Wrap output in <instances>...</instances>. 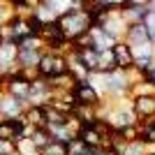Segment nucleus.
<instances>
[{
	"label": "nucleus",
	"instance_id": "30",
	"mask_svg": "<svg viewBox=\"0 0 155 155\" xmlns=\"http://www.w3.org/2000/svg\"><path fill=\"white\" fill-rule=\"evenodd\" d=\"M2 44H5V39H2V35H0V46H2Z\"/></svg>",
	"mask_w": 155,
	"mask_h": 155
},
{
	"label": "nucleus",
	"instance_id": "1",
	"mask_svg": "<svg viewBox=\"0 0 155 155\" xmlns=\"http://www.w3.org/2000/svg\"><path fill=\"white\" fill-rule=\"evenodd\" d=\"M58 26H60V30H63L65 37L70 39V42H74L77 37L91 32L93 21H91V16H88V12H86L84 7L72 5L67 12H63L58 16Z\"/></svg>",
	"mask_w": 155,
	"mask_h": 155
},
{
	"label": "nucleus",
	"instance_id": "21",
	"mask_svg": "<svg viewBox=\"0 0 155 155\" xmlns=\"http://www.w3.org/2000/svg\"><path fill=\"white\" fill-rule=\"evenodd\" d=\"M118 132H120V137H123V141H125V143L137 141V139H139V123H137V125H127V127L118 130Z\"/></svg>",
	"mask_w": 155,
	"mask_h": 155
},
{
	"label": "nucleus",
	"instance_id": "25",
	"mask_svg": "<svg viewBox=\"0 0 155 155\" xmlns=\"http://www.w3.org/2000/svg\"><path fill=\"white\" fill-rule=\"evenodd\" d=\"M143 26L148 28V35H150V42H153V46H155V12L150 9V14L146 16V21H143Z\"/></svg>",
	"mask_w": 155,
	"mask_h": 155
},
{
	"label": "nucleus",
	"instance_id": "13",
	"mask_svg": "<svg viewBox=\"0 0 155 155\" xmlns=\"http://www.w3.org/2000/svg\"><path fill=\"white\" fill-rule=\"evenodd\" d=\"M44 116H46V127H49V130L65 127V125H67V120H70V116H67V114L58 111L56 107H51V104H46V107H44Z\"/></svg>",
	"mask_w": 155,
	"mask_h": 155
},
{
	"label": "nucleus",
	"instance_id": "5",
	"mask_svg": "<svg viewBox=\"0 0 155 155\" xmlns=\"http://www.w3.org/2000/svg\"><path fill=\"white\" fill-rule=\"evenodd\" d=\"M97 28H102L107 35H111L118 42V39H123L125 30H127V21H125L123 12H109V14H104V19L97 23Z\"/></svg>",
	"mask_w": 155,
	"mask_h": 155
},
{
	"label": "nucleus",
	"instance_id": "3",
	"mask_svg": "<svg viewBox=\"0 0 155 155\" xmlns=\"http://www.w3.org/2000/svg\"><path fill=\"white\" fill-rule=\"evenodd\" d=\"M74 97H77V107H93V109H102L104 104V97L102 93L97 91V86L93 84L91 79H84V81H77L74 88H72Z\"/></svg>",
	"mask_w": 155,
	"mask_h": 155
},
{
	"label": "nucleus",
	"instance_id": "6",
	"mask_svg": "<svg viewBox=\"0 0 155 155\" xmlns=\"http://www.w3.org/2000/svg\"><path fill=\"white\" fill-rule=\"evenodd\" d=\"M130 107H132L139 123L155 118V95H132L130 97Z\"/></svg>",
	"mask_w": 155,
	"mask_h": 155
},
{
	"label": "nucleus",
	"instance_id": "18",
	"mask_svg": "<svg viewBox=\"0 0 155 155\" xmlns=\"http://www.w3.org/2000/svg\"><path fill=\"white\" fill-rule=\"evenodd\" d=\"M28 141L35 146V150H42L44 146H49V141H51V132H49V127H35L32 130V134L28 137Z\"/></svg>",
	"mask_w": 155,
	"mask_h": 155
},
{
	"label": "nucleus",
	"instance_id": "22",
	"mask_svg": "<svg viewBox=\"0 0 155 155\" xmlns=\"http://www.w3.org/2000/svg\"><path fill=\"white\" fill-rule=\"evenodd\" d=\"M104 9H109V12H123L125 7H127V0H97Z\"/></svg>",
	"mask_w": 155,
	"mask_h": 155
},
{
	"label": "nucleus",
	"instance_id": "29",
	"mask_svg": "<svg viewBox=\"0 0 155 155\" xmlns=\"http://www.w3.org/2000/svg\"><path fill=\"white\" fill-rule=\"evenodd\" d=\"M146 155H155V148H148V150H146Z\"/></svg>",
	"mask_w": 155,
	"mask_h": 155
},
{
	"label": "nucleus",
	"instance_id": "19",
	"mask_svg": "<svg viewBox=\"0 0 155 155\" xmlns=\"http://www.w3.org/2000/svg\"><path fill=\"white\" fill-rule=\"evenodd\" d=\"M39 155H67V143L63 141H49V146H44V148L39 150Z\"/></svg>",
	"mask_w": 155,
	"mask_h": 155
},
{
	"label": "nucleus",
	"instance_id": "20",
	"mask_svg": "<svg viewBox=\"0 0 155 155\" xmlns=\"http://www.w3.org/2000/svg\"><path fill=\"white\" fill-rule=\"evenodd\" d=\"M146 143H141L139 139L137 141H130V143H125L123 148H120V153L123 155H146Z\"/></svg>",
	"mask_w": 155,
	"mask_h": 155
},
{
	"label": "nucleus",
	"instance_id": "15",
	"mask_svg": "<svg viewBox=\"0 0 155 155\" xmlns=\"http://www.w3.org/2000/svg\"><path fill=\"white\" fill-rule=\"evenodd\" d=\"M148 14H150V7H141V5H127L123 9V16L127 23H143Z\"/></svg>",
	"mask_w": 155,
	"mask_h": 155
},
{
	"label": "nucleus",
	"instance_id": "16",
	"mask_svg": "<svg viewBox=\"0 0 155 155\" xmlns=\"http://www.w3.org/2000/svg\"><path fill=\"white\" fill-rule=\"evenodd\" d=\"M139 141L146 143V148H155V118L139 123Z\"/></svg>",
	"mask_w": 155,
	"mask_h": 155
},
{
	"label": "nucleus",
	"instance_id": "31",
	"mask_svg": "<svg viewBox=\"0 0 155 155\" xmlns=\"http://www.w3.org/2000/svg\"><path fill=\"white\" fill-rule=\"evenodd\" d=\"M150 9H153V12H155V0H153V5H150Z\"/></svg>",
	"mask_w": 155,
	"mask_h": 155
},
{
	"label": "nucleus",
	"instance_id": "24",
	"mask_svg": "<svg viewBox=\"0 0 155 155\" xmlns=\"http://www.w3.org/2000/svg\"><path fill=\"white\" fill-rule=\"evenodd\" d=\"M86 146L81 139H72L70 143H67V155H86Z\"/></svg>",
	"mask_w": 155,
	"mask_h": 155
},
{
	"label": "nucleus",
	"instance_id": "7",
	"mask_svg": "<svg viewBox=\"0 0 155 155\" xmlns=\"http://www.w3.org/2000/svg\"><path fill=\"white\" fill-rule=\"evenodd\" d=\"M123 42H127L132 46V51L134 49H141V46H148L153 44L150 42V35H148V28L143 26V23H127V30L123 35Z\"/></svg>",
	"mask_w": 155,
	"mask_h": 155
},
{
	"label": "nucleus",
	"instance_id": "11",
	"mask_svg": "<svg viewBox=\"0 0 155 155\" xmlns=\"http://www.w3.org/2000/svg\"><path fill=\"white\" fill-rule=\"evenodd\" d=\"M42 53L39 49H19V56H16V65H19L21 70H35L42 58Z\"/></svg>",
	"mask_w": 155,
	"mask_h": 155
},
{
	"label": "nucleus",
	"instance_id": "2",
	"mask_svg": "<svg viewBox=\"0 0 155 155\" xmlns=\"http://www.w3.org/2000/svg\"><path fill=\"white\" fill-rule=\"evenodd\" d=\"M37 74L44 79H56L60 74H67V56L63 53L44 51L37 63Z\"/></svg>",
	"mask_w": 155,
	"mask_h": 155
},
{
	"label": "nucleus",
	"instance_id": "4",
	"mask_svg": "<svg viewBox=\"0 0 155 155\" xmlns=\"http://www.w3.org/2000/svg\"><path fill=\"white\" fill-rule=\"evenodd\" d=\"M2 93L28 104V100H30V81L19 72V74H14V77H9V79L2 81Z\"/></svg>",
	"mask_w": 155,
	"mask_h": 155
},
{
	"label": "nucleus",
	"instance_id": "23",
	"mask_svg": "<svg viewBox=\"0 0 155 155\" xmlns=\"http://www.w3.org/2000/svg\"><path fill=\"white\" fill-rule=\"evenodd\" d=\"M44 2L51 7V9L58 14V16H60L63 12H67V9L72 7V0H44Z\"/></svg>",
	"mask_w": 155,
	"mask_h": 155
},
{
	"label": "nucleus",
	"instance_id": "12",
	"mask_svg": "<svg viewBox=\"0 0 155 155\" xmlns=\"http://www.w3.org/2000/svg\"><path fill=\"white\" fill-rule=\"evenodd\" d=\"M23 120L32 127H46V116H44V107L37 104H28L23 111Z\"/></svg>",
	"mask_w": 155,
	"mask_h": 155
},
{
	"label": "nucleus",
	"instance_id": "26",
	"mask_svg": "<svg viewBox=\"0 0 155 155\" xmlns=\"http://www.w3.org/2000/svg\"><path fill=\"white\" fill-rule=\"evenodd\" d=\"M16 153V143L9 139H0V155H12Z\"/></svg>",
	"mask_w": 155,
	"mask_h": 155
},
{
	"label": "nucleus",
	"instance_id": "28",
	"mask_svg": "<svg viewBox=\"0 0 155 155\" xmlns=\"http://www.w3.org/2000/svg\"><path fill=\"white\" fill-rule=\"evenodd\" d=\"M88 0H72V5H77V7H84Z\"/></svg>",
	"mask_w": 155,
	"mask_h": 155
},
{
	"label": "nucleus",
	"instance_id": "27",
	"mask_svg": "<svg viewBox=\"0 0 155 155\" xmlns=\"http://www.w3.org/2000/svg\"><path fill=\"white\" fill-rule=\"evenodd\" d=\"M141 79H143V81H148L150 86H155V63H153V65L148 67V70H146V72L141 74Z\"/></svg>",
	"mask_w": 155,
	"mask_h": 155
},
{
	"label": "nucleus",
	"instance_id": "14",
	"mask_svg": "<svg viewBox=\"0 0 155 155\" xmlns=\"http://www.w3.org/2000/svg\"><path fill=\"white\" fill-rule=\"evenodd\" d=\"M116 58H114V51L111 49H104V51H97V74H109V72H116Z\"/></svg>",
	"mask_w": 155,
	"mask_h": 155
},
{
	"label": "nucleus",
	"instance_id": "9",
	"mask_svg": "<svg viewBox=\"0 0 155 155\" xmlns=\"http://www.w3.org/2000/svg\"><path fill=\"white\" fill-rule=\"evenodd\" d=\"M28 104L16 100V97H9L2 93V100H0V116L2 118H19L23 116V111H26Z\"/></svg>",
	"mask_w": 155,
	"mask_h": 155
},
{
	"label": "nucleus",
	"instance_id": "17",
	"mask_svg": "<svg viewBox=\"0 0 155 155\" xmlns=\"http://www.w3.org/2000/svg\"><path fill=\"white\" fill-rule=\"evenodd\" d=\"M74 51V49H72ZM79 60H81V65H84L86 70H88V74H97V51L95 49H81V51H77Z\"/></svg>",
	"mask_w": 155,
	"mask_h": 155
},
{
	"label": "nucleus",
	"instance_id": "8",
	"mask_svg": "<svg viewBox=\"0 0 155 155\" xmlns=\"http://www.w3.org/2000/svg\"><path fill=\"white\" fill-rule=\"evenodd\" d=\"M111 51H114V58H116V67L123 72H130L134 70V51H132V46L123 39H118L116 44L111 46Z\"/></svg>",
	"mask_w": 155,
	"mask_h": 155
},
{
	"label": "nucleus",
	"instance_id": "10",
	"mask_svg": "<svg viewBox=\"0 0 155 155\" xmlns=\"http://www.w3.org/2000/svg\"><path fill=\"white\" fill-rule=\"evenodd\" d=\"M77 139H81V141H84L86 146H91V148H102L104 146V137L95 125H81Z\"/></svg>",
	"mask_w": 155,
	"mask_h": 155
}]
</instances>
